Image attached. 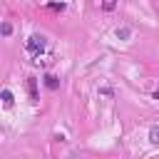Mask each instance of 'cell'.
<instances>
[{"label": "cell", "mask_w": 159, "mask_h": 159, "mask_svg": "<svg viewBox=\"0 0 159 159\" xmlns=\"http://www.w3.org/2000/svg\"><path fill=\"white\" fill-rule=\"evenodd\" d=\"M42 50H45V37H42V35H32V37L27 40V52H30L32 57H40Z\"/></svg>", "instance_id": "1"}, {"label": "cell", "mask_w": 159, "mask_h": 159, "mask_svg": "<svg viewBox=\"0 0 159 159\" xmlns=\"http://www.w3.org/2000/svg\"><path fill=\"white\" fill-rule=\"evenodd\" d=\"M27 92H30V99H37V80L35 77H27Z\"/></svg>", "instance_id": "2"}, {"label": "cell", "mask_w": 159, "mask_h": 159, "mask_svg": "<svg viewBox=\"0 0 159 159\" xmlns=\"http://www.w3.org/2000/svg\"><path fill=\"white\" fill-rule=\"evenodd\" d=\"M45 84H47V89H57V87H60L57 77H52V75H47V77H45Z\"/></svg>", "instance_id": "3"}, {"label": "cell", "mask_w": 159, "mask_h": 159, "mask_svg": "<svg viewBox=\"0 0 159 159\" xmlns=\"http://www.w3.org/2000/svg\"><path fill=\"white\" fill-rule=\"evenodd\" d=\"M2 104L5 107H12V92L10 89H2Z\"/></svg>", "instance_id": "4"}, {"label": "cell", "mask_w": 159, "mask_h": 159, "mask_svg": "<svg viewBox=\"0 0 159 159\" xmlns=\"http://www.w3.org/2000/svg\"><path fill=\"white\" fill-rule=\"evenodd\" d=\"M129 35H132V30H129V27H117V37H119V40H127Z\"/></svg>", "instance_id": "5"}, {"label": "cell", "mask_w": 159, "mask_h": 159, "mask_svg": "<svg viewBox=\"0 0 159 159\" xmlns=\"http://www.w3.org/2000/svg\"><path fill=\"white\" fill-rule=\"evenodd\" d=\"M149 139H152V144H159V127L149 129Z\"/></svg>", "instance_id": "6"}, {"label": "cell", "mask_w": 159, "mask_h": 159, "mask_svg": "<svg viewBox=\"0 0 159 159\" xmlns=\"http://www.w3.org/2000/svg\"><path fill=\"white\" fill-rule=\"evenodd\" d=\"M102 7L109 12V10H114V7H117V0H102Z\"/></svg>", "instance_id": "7"}, {"label": "cell", "mask_w": 159, "mask_h": 159, "mask_svg": "<svg viewBox=\"0 0 159 159\" xmlns=\"http://www.w3.org/2000/svg\"><path fill=\"white\" fill-rule=\"evenodd\" d=\"M10 32H12V25L5 22V25H2V35H10Z\"/></svg>", "instance_id": "8"}, {"label": "cell", "mask_w": 159, "mask_h": 159, "mask_svg": "<svg viewBox=\"0 0 159 159\" xmlns=\"http://www.w3.org/2000/svg\"><path fill=\"white\" fill-rule=\"evenodd\" d=\"M154 99H159V89H154Z\"/></svg>", "instance_id": "9"}]
</instances>
